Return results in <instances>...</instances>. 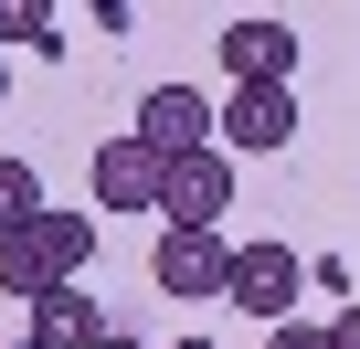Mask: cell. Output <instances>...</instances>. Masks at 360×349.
Wrapping results in <instances>:
<instances>
[{
  "label": "cell",
  "mask_w": 360,
  "mask_h": 349,
  "mask_svg": "<svg viewBox=\"0 0 360 349\" xmlns=\"http://www.w3.org/2000/svg\"><path fill=\"white\" fill-rule=\"evenodd\" d=\"M297 286H307V254H297V244H233V286H223V296H233L244 317L286 328V317H297Z\"/></svg>",
  "instance_id": "6da1fadb"
},
{
  "label": "cell",
  "mask_w": 360,
  "mask_h": 349,
  "mask_svg": "<svg viewBox=\"0 0 360 349\" xmlns=\"http://www.w3.org/2000/svg\"><path fill=\"white\" fill-rule=\"evenodd\" d=\"M85 180H96V212H159V191H169V159L127 127V138H106L96 159H85Z\"/></svg>",
  "instance_id": "7a4b0ae2"
},
{
  "label": "cell",
  "mask_w": 360,
  "mask_h": 349,
  "mask_svg": "<svg viewBox=\"0 0 360 349\" xmlns=\"http://www.w3.org/2000/svg\"><path fill=\"white\" fill-rule=\"evenodd\" d=\"M169 233H212L233 212V148H191V159H169V191H159Z\"/></svg>",
  "instance_id": "3957f363"
},
{
  "label": "cell",
  "mask_w": 360,
  "mask_h": 349,
  "mask_svg": "<svg viewBox=\"0 0 360 349\" xmlns=\"http://www.w3.org/2000/svg\"><path fill=\"white\" fill-rule=\"evenodd\" d=\"M138 138H148L159 159H191V148L223 138V106H202V85H148V96H138Z\"/></svg>",
  "instance_id": "277c9868"
},
{
  "label": "cell",
  "mask_w": 360,
  "mask_h": 349,
  "mask_svg": "<svg viewBox=\"0 0 360 349\" xmlns=\"http://www.w3.org/2000/svg\"><path fill=\"white\" fill-rule=\"evenodd\" d=\"M148 275H159V296H223L233 286V244L223 233H159V254H148Z\"/></svg>",
  "instance_id": "5b68a950"
},
{
  "label": "cell",
  "mask_w": 360,
  "mask_h": 349,
  "mask_svg": "<svg viewBox=\"0 0 360 349\" xmlns=\"http://www.w3.org/2000/svg\"><path fill=\"white\" fill-rule=\"evenodd\" d=\"M223 74H233V85H297V32L265 22V11H244V22L223 32Z\"/></svg>",
  "instance_id": "8992f818"
},
{
  "label": "cell",
  "mask_w": 360,
  "mask_h": 349,
  "mask_svg": "<svg viewBox=\"0 0 360 349\" xmlns=\"http://www.w3.org/2000/svg\"><path fill=\"white\" fill-rule=\"evenodd\" d=\"M297 138V85H233L223 96V148H286Z\"/></svg>",
  "instance_id": "52a82bcc"
},
{
  "label": "cell",
  "mask_w": 360,
  "mask_h": 349,
  "mask_svg": "<svg viewBox=\"0 0 360 349\" xmlns=\"http://www.w3.org/2000/svg\"><path fill=\"white\" fill-rule=\"evenodd\" d=\"M106 338V307L85 296V286H53L43 307H32V349H96Z\"/></svg>",
  "instance_id": "ba28073f"
},
{
  "label": "cell",
  "mask_w": 360,
  "mask_h": 349,
  "mask_svg": "<svg viewBox=\"0 0 360 349\" xmlns=\"http://www.w3.org/2000/svg\"><path fill=\"white\" fill-rule=\"evenodd\" d=\"M53 286H64V265L43 254V223H32V233H11V244H0V296H22V307H43Z\"/></svg>",
  "instance_id": "9c48e42d"
},
{
  "label": "cell",
  "mask_w": 360,
  "mask_h": 349,
  "mask_svg": "<svg viewBox=\"0 0 360 349\" xmlns=\"http://www.w3.org/2000/svg\"><path fill=\"white\" fill-rule=\"evenodd\" d=\"M53 202H43V169L32 159H0V244H11V233H32Z\"/></svg>",
  "instance_id": "30bf717a"
},
{
  "label": "cell",
  "mask_w": 360,
  "mask_h": 349,
  "mask_svg": "<svg viewBox=\"0 0 360 349\" xmlns=\"http://www.w3.org/2000/svg\"><path fill=\"white\" fill-rule=\"evenodd\" d=\"M43 254H53L64 286H75V275L96 265V223H85V212H43Z\"/></svg>",
  "instance_id": "8fae6325"
},
{
  "label": "cell",
  "mask_w": 360,
  "mask_h": 349,
  "mask_svg": "<svg viewBox=\"0 0 360 349\" xmlns=\"http://www.w3.org/2000/svg\"><path fill=\"white\" fill-rule=\"evenodd\" d=\"M11 43H32V53H64V43H53V11H43V0H0V53H11Z\"/></svg>",
  "instance_id": "7c38bea8"
},
{
  "label": "cell",
  "mask_w": 360,
  "mask_h": 349,
  "mask_svg": "<svg viewBox=\"0 0 360 349\" xmlns=\"http://www.w3.org/2000/svg\"><path fill=\"white\" fill-rule=\"evenodd\" d=\"M265 349H328V328H297L286 317V328H265Z\"/></svg>",
  "instance_id": "4fadbf2b"
},
{
  "label": "cell",
  "mask_w": 360,
  "mask_h": 349,
  "mask_svg": "<svg viewBox=\"0 0 360 349\" xmlns=\"http://www.w3.org/2000/svg\"><path fill=\"white\" fill-rule=\"evenodd\" d=\"M328 349H360V296H349V307L328 317Z\"/></svg>",
  "instance_id": "5bb4252c"
},
{
  "label": "cell",
  "mask_w": 360,
  "mask_h": 349,
  "mask_svg": "<svg viewBox=\"0 0 360 349\" xmlns=\"http://www.w3.org/2000/svg\"><path fill=\"white\" fill-rule=\"evenodd\" d=\"M96 349H148V338H127V328H106V338H96Z\"/></svg>",
  "instance_id": "9a60e30c"
},
{
  "label": "cell",
  "mask_w": 360,
  "mask_h": 349,
  "mask_svg": "<svg viewBox=\"0 0 360 349\" xmlns=\"http://www.w3.org/2000/svg\"><path fill=\"white\" fill-rule=\"evenodd\" d=\"M0 96H11V53H0Z\"/></svg>",
  "instance_id": "2e32d148"
},
{
  "label": "cell",
  "mask_w": 360,
  "mask_h": 349,
  "mask_svg": "<svg viewBox=\"0 0 360 349\" xmlns=\"http://www.w3.org/2000/svg\"><path fill=\"white\" fill-rule=\"evenodd\" d=\"M180 349H212V338H180Z\"/></svg>",
  "instance_id": "e0dca14e"
},
{
  "label": "cell",
  "mask_w": 360,
  "mask_h": 349,
  "mask_svg": "<svg viewBox=\"0 0 360 349\" xmlns=\"http://www.w3.org/2000/svg\"><path fill=\"white\" fill-rule=\"evenodd\" d=\"M22 349H32V338H22Z\"/></svg>",
  "instance_id": "ac0fdd59"
}]
</instances>
